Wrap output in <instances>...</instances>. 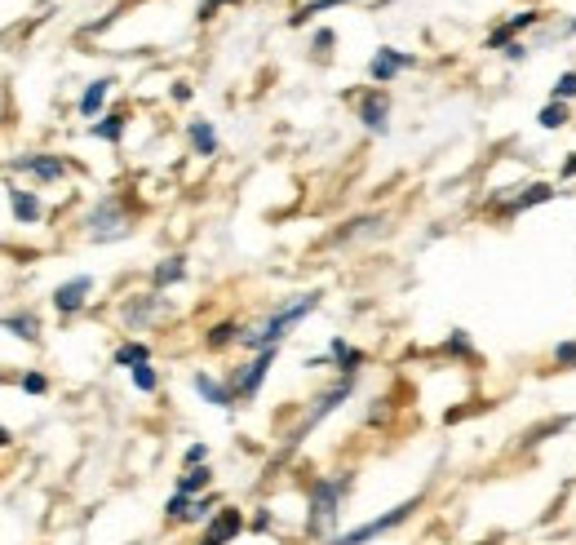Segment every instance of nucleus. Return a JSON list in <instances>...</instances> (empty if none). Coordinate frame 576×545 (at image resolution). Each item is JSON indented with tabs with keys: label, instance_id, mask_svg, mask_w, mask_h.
<instances>
[{
	"label": "nucleus",
	"instance_id": "9b49d317",
	"mask_svg": "<svg viewBox=\"0 0 576 545\" xmlns=\"http://www.w3.org/2000/svg\"><path fill=\"white\" fill-rule=\"evenodd\" d=\"M89 289H94V280H89V275H76V280L58 284V293H54V306H58V311H63V315H76L80 306H85Z\"/></svg>",
	"mask_w": 576,
	"mask_h": 545
},
{
	"label": "nucleus",
	"instance_id": "6ab92c4d",
	"mask_svg": "<svg viewBox=\"0 0 576 545\" xmlns=\"http://www.w3.org/2000/svg\"><path fill=\"white\" fill-rule=\"evenodd\" d=\"M187 138H191V147L200 151V156H218V133H213L209 120H191Z\"/></svg>",
	"mask_w": 576,
	"mask_h": 545
},
{
	"label": "nucleus",
	"instance_id": "72a5a7b5",
	"mask_svg": "<svg viewBox=\"0 0 576 545\" xmlns=\"http://www.w3.org/2000/svg\"><path fill=\"white\" fill-rule=\"evenodd\" d=\"M448 355H470V337L466 333H452L448 337Z\"/></svg>",
	"mask_w": 576,
	"mask_h": 545
},
{
	"label": "nucleus",
	"instance_id": "f704fd0d",
	"mask_svg": "<svg viewBox=\"0 0 576 545\" xmlns=\"http://www.w3.org/2000/svg\"><path fill=\"white\" fill-rule=\"evenodd\" d=\"M501 54H506V58H514V63H523V58H528V45H523V40H510V45L501 49Z\"/></svg>",
	"mask_w": 576,
	"mask_h": 545
},
{
	"label": "nucleus",
	"instance_id": "20e7f679",
	"mask_svg": "<svg viewBox=\"0 0 576 545\" xmlns=\"http://www.w3.org/2000/svg\"><path fill=\"white\" fill-rule=\"evenodd\" d=\"M421 506V501L413 497V501H404V506H395V510H386L382 519H368V523H359L355 532H346V537H337L333 545H364V541H373V537H382V532H390V528H399V523L408 519Z\"/></svg>",
	"mask_w": 576,
	"mask_h": 545
},
{
	"label": "nucleus",
	"instance_id": "a878e982",
	"mask_svg": "<svg viewBox=\"0 0 576 545\" xmlns=\"http://www.w3.org/2000/svg\"><path fill=\"white\" fill-rule=\"evenodd\" d=\"M537 125H541V129H563V125H568V102H554V98H550V107H541Z\"/></svg>",
	"mask_w": 576,
	"mask_h": 545
},
{
	"label": "nucleus",
	"instance_id": "473e14b6",
	"mask_svg": "<svg viewBox=\"0 0 576 545\" xmlns=\"http://www.w3.org/2000/svg\"><path fill=\"white\" fill-rule=\"evenodd\" d=\"M23 390H27V395H45L49 382H45L40 373H27V377H23Z\"/></svg>",
	"mask_w": 576,
	"mask_h": 545
},
{
	"label": "nucleus",
	"instance_id": "412c9836",
	"mask_svg": "<svg viewBox=\"0 0 576 545\" xmlns=\"http://www.w3.org/2000/svg\"><path fill=\"white\" fill-rule=\"evenodd\" d=\"M209 466H191L187 475H178V492L182 497H204V492H209Z\"/></svg>",
	"mask_w": 576,
	"mask_h": 545
},
{
	"label": "nucleus",
	"instance_id": "f257e3e1",
	"mask_svg": "<svg viewBox=\"0 0 576 545\" xmlns=\"http://www.w3.org/2000/svg\"><path fill=\"white\" fill-rule=\"evenodd\" d=\"M351 488V479H311V514H306V537H328V528L337 523L342 497Z\"/></svg>",
	"mask_w": 576,
	"mask_h": 545
},
{
	"label": "nucleus",
	"instance_id": "c85d7f7f",
	"mask_svg": "<svg viewBox=\"0 0 576 545\" xmlns=\"http://www.w3.org/2000/svg\"><path fill=\"white\" fill-rule=\"evenodd\" d=\"M129 373H133V386L147 390V395L160 386V377H156V368H151V364H138V368H129Z\"/></svg>",
	"mask_w": 576,
	"mask_h": 545
},
{
	"label": "nucleus",
	"instance_id": "f3484780",
	"mask_svg": "<svg viewBox=\"0 0 576 545\" xmlns=\"http://www.w3.org/2000/svg\"><path fill=\"white\" fill-rule=\"evenodd\" d=\"M9 209H14L18 222H40V218H45V209H40L36 195L32 191H18V187H9Z\"/></svg>",
	"mask_w": 576,
	"mask_h": 545
},
{
	"label": "nucleus",
	"instance_id": "2eb2a0df",
	"mask_svg": "<svg viewBox=\"0 0 576 545\" xmlns=\"http://www.w3.org/2000/svg\"><path fill=\"white\" fill-rule=\"evenodd\" d=\"M532 23H541V14H532V9H528V14H514L510 23H501L497 32L488 36V49H506V45H510V36H519L523 27H532Z\"/></svg>",
	"mask_w": 576,
	"mask_h": 545
},
{
	"label": "nucleus",
	"instance_id": "aec40b11",
	"mask_svg": "<svg viewBox=\"0 0 576 545\" xmlns=\"http://www.w3.org/2000/svg\"><path fill=\"white\" fill-rule=\"evenodd\" d=\"M111 94V80H94V85L80 94V116L85 120H98V111H102V102H107Z\"/></svg>",
	"mask_w": 576,
	"mask_h": 545
},
{
	"label": "nucleus",
	"instance_id": "1a4fd4ad",
	"mask_svg": "<svg viewBox=\"0 0 576 545\" xmlns=\"http://www.w3.org/2000/svg\"><path fill=\"white\" fill-rule=\"evenodd\" d=\"M351 386H355V377H342V382H333V386H328V390H324V395H320V399H315L311 417H306V421H302V435H306V430H311V426H315V421H320V417H328V413H333V408H337V404H342V399H346V395H351Z\"/></svg>",
	"mask_w": 576,
	"mask_h": 545
},
{
	"label": "nucleus",
	"instance_id": "393cba45",
	"mask_svg": "<svg viewBox=\"0 0 576 545\" xmlns=\"http://www.w3.org/2000/svg\"><path fill=\"white\" fill-rule=\"evenodd\" d=\"M116 364H120V368L151 364V351H147V346H142V342H125V346H120V351H116Z\"/></svg>",
	"mask_w": 576,
	"mask_h": 545
},
{
	"label": "nucleus",
	"instance_id": "423d86ee",
	"mask_svg": "<svg viewBox=\"0 0 576 545\" xmlns=\"http://www.w3.org/2000/svg\"><path fill=\"white\" fill-rule=\"evenodd\" d=\"M209 510H218V497H213V492H204V497H182V492H173V501L164 506V519L169 523H200V519H209Z\"/></svg>",
	"mask_w": 576,
	"mask_h": 545
},
{
	"label": "nucleus",
	"instance_id": "a211bd4d",
	"mask_svg": "<svg viewBox=\"0 0 576 545\" xmlns=\"http://www.w3.org/2000/svg\"><path fill=\"white\" fill-rule=\"evenodd\" d=\"M195 390H200L204 399H209V404H218V408H231V386H222L218 377H209V373H195Z\"/></svg>",
	"mask_w": 576,
	"mask_h": 545
},
{
	"label": "nucleus",
	"instance_id": "ddd939ff",
	"mask_svg": "<svg viewBox=\"0 0 576 545\" xmlns=\"http://www.w3.org/2000/svg\"><path fill=\"white\" fill-rule=\"evenodd\" d=\"M160 311H164V297H156V293L129 297V302H125V324H129V328H142V324L156 320Z\"/></svg>",
	"mask_w": 576,
	"mask_h": 545
},
{
	"label": "nucleus",
	"instance_id": "4be33fe9",
	"mask_svg": "<svg viewBox=\"0 0 576 545\" xmlns=\"http://www.w3.org/2000/svg\"><path fill=\"white\" fill-rule=\"evenodd\" d=\"M328 359H337V368H346V377H355V368L364 364V355H359L355 346H346L342 337H333V346H328Z\"/></svg>",
	"mask_w": 576,
	"mask_h": 545
},
{
	"label": "nucleus",
	"instance_id": "f8f14e48",
	"mask_svg": "<svg viewBox=\"0 0 576 545\" xmlns=\"http://www.w3.org/2000/svg\"><path fill=\"white\" fill-rule=\"evenodd\" d=\"M9 169H23V173H32V178H40V182H58L67 173V164L58 156H18Z\"/></svg>",
	"mask_w": 576,
	"mask_h": 545
},
{
	"label": "nucleus",
	"instance_id": "e433bc0d",
	"mask_svg": "<svg viewBox=\"0 0 576 545\" xmlns=\"http://www.w3.org/2000/svg\"><path fill=\"white\" fill-rule=\"evenodd\" d=\"M333 45V32H315V49H328Z\"/></svg>",
	"mask_w": 576,
	"mask_h": 545
},
{
	"label": "nucleus",
	"instance_id": "6e6552de",
	"mask_svg": "<svg viewBox=\"0 0 576 545\" xmlns=\"http://www.w3.org/2000/svg\"><path fill=\"white\" fill-rule=\"evenodd\" d=\"M244 532V514L240 510H218L200 532V545H231Z\"/></svg>",
	"mask_w": 576,
	"mask_h": 545
},
{
	"label": "nucleus",
	"instance_id": "7ed1b4c3",
	"mask_svg": "<svg viewBox=\"0 0 576 545\" xmlns=\"http://www.w3.org/2000/svg\"><path fill=\"white\" fill-rule=\"evenodd\" d=\"M133 231V218L120 200H102L94 213H89V240L94 244H111V240H125Z\"/></svg>",
	"mask_w": 576,
	"mask_h": 545
},
{
	"label": "nucleus",
	"instance_id": "bb28decb",
	"mask_svg": "<svg viewBox=\"0 0 576 545\" xmlns=\"http://www.w3.org/2000/svg\"><path fill=\"white\" fill-rule=\"evenodd\" d=\"M235 337H244V333H240V328H235L231 320H222V324H213L209 346H213V351H222V346H226V342H235Z\"/></svg>",
	"mask_w": 576,
	"mask_h": 545
},
{
	"label": "nucleus",
	"instance_id": "39448f33",
	"mask_svg": "<svg viewBox=\"0 0 576 545\" xmlns=\"http://www.w3.org/2000/svg\"><path fill=\"white\" fill-rule=\"evenodd\" d=\"M271 364H275V346H271V351H257L253 364L235 368V373H231V382H226V386H231V395L253 399V395H257V386H262V377L271 373Z\"/></svg>",
	"mask_w": 576,
	"mask_h": 545
},
{
	"label": "nucleus",
	"instance_id": "4c0bfd02",
	"mask_svg": "<svg viewBox=\"0 0 576 545\" xmlns=\"http://www.w3.org/2000/svg\"><path fill=\"white\" fill-rule=\"evenodd\" d=\"M563 178H576V151H572L568 160H563Z\"/></svg>",
	"mask_w": 576,
	"mask_h": 545
},
{
	"label": "nucleus",
	"instance_id": "c756f323",
	"mask_svg": "<svg viewBox=\"0 0 576 545\" xmlns=\"http://www.w3.org/2000/svg\"><path fill=\"white\" fill-rule=\"evenodd\" d=\"M576 98V71H563L559 85H554V102H572Z\"/></svg>",
	"mask_w": 576,
	"mask_h": 545
},
{
	"label": "nucleus",
	"instance_id": "9d476101",
	"mask_svg": "<svg viewBox=\"0 0 576 545\" xmlns=\"http://www.w3.org/2000/svg\"><path fill=\"white\" fill-rule=\"evenodd\" d=\"M545 200H554V187H550V182H532L523 195H510V200H497V204H501L506 218H514V213H528V209H537V204H545Z\"/></svg>",
	"mask_w": 576,
	"mask_h": 545
},
{
	"label": "nucleus",
	"instance_id": "c9c22d12",
	"mask_svg": "<svg viewBox=\"0 0 576 545\" xmlns=\"http://www.w3.org/2000/svg\"><path fill=\"white\" fill-rule=\"evenodd\" d=\"M222 5H240V0H204V5H200V18H213V9H222Z\"/></svg>",
	"mask_w": 576,
	"mask_h": 545
},
{
	"label": "nucleus",
	"instance_id": "f03ea898",
	"mask_svg": "<svg viewBox=\"0 0 576 545\" xmlns=\"http://www.w3.org/2000/svg\"><path fill=\"white\" fill-rule=\"evenodd\" d=\"M315 306H320V293H302V297H293V302L280 306V311H275L271 320L257 328V333H244L240 342H244V346H253V351H271V346H280V337L288 333V328L302 320V315H311Z\"/></svg>",
	"mask_w": 576,
	"mask_h": 545
},
{
	"label": "nucleus",
	"instance_id": "0eeeda50",
	"mask_svg": "<svg viewBox=\"0 0 576 545\" xmlns=\"http://www.w3.org/2000/svg\"><path fill=\"white\" fill-rule=\"evenodd\" d=\"M408 67H413V54H404V49H377V54L368 58V80H373V85H390V80Z\"/></svg>",
	"mask_w": 576,
	"mask_h": 545
},
{
	"label": "nucleus",
	"instance_id": "2f4dec72",
	"mask_svg": "<svg viewBox=\"0 0 576 545\" xmlns=\"http://www.w3.org/2000/svg\"><path fill=\"white\" fill-rule=\"evenodd\" d=\"M182 461H187V470H191V466H204V461H209V448H204V444H191L187 452H182Z\"/></svg>",
	"mask_w": 576,
	"mask_h": 545
},
{
	"label": "nucleus",
	"instance_id": "4468645a",
	"mask_svg": "<svg viewBox=\"0 0 576 545\" xmlns=\"http://www.w3.org/2000/svg\"><path fill=\"white\" fill-rule=\"evenodd\" d=\"M386 111H390V102L386 94H364V102H359V120H364V129H373V133H386Z\"/></svg>",
	"mask_w": 576,
	"mask_h": 545
},
{
	"label": "nucleus",
	"instance_id": "5701e85b",
	"mask_svg": "<svg viewBox=\"0 0 576 545\" xmlns=\"http://www.w3.org/2000/svg\"><path fill=\"white\" fill-rule=\"evenodd\" d=\"M5 333L23 337V342H36V337H40V320H36L32 311H27V315H5Z\"/></svg>",
	"mask_w": 576,
	"mask_h": 545
},
{
	"label": "nucleus",
	"instance_id": "b1692460",
	"mask_svg": "<svg viewBox=\"0 0 576 545\" xmlns=\"http://www.w3.org/2000/svg\"><path fill=\"white\" fill-rule=\"evenodd\" d=\"M125 111H111V116H102L98 125H94V138H102V142H120V133H125Z\"/></svg>",
	"mask_w": 576,
	"mask_h": 545
},
{
	"label": "nucleus",
	"instance_id": "cd10ccee",
	"mask_svg": "<svg viewBox=\"0 0 576 545\" xmlns=\"http://www.w3.org/2000/svg\"><path fill=\"white\" fill-rule=\"evenodd\" d=\"M377 226H382V218H355L351 226H346V231H337V235H333V244L351 240V235H364V231H377Z\"/></svg>",
	"mask_w": 576,
	"mask_h": 545
},
{
	"label": "nucleus",
	"instance_id": "dca6fc26",
	"mask_svg": "<svg viewBox=\"0 0 576 545\" xmlns=\"http://www.w3.org/2000/svg\"><path fill=\"white\" fill-rule=\"evenodd\" d=\"M187 280V257H164V262L151 271V284L156 289H173V284Z\"/></svg>",
	"mask_w": 576,
	"mask_h": 545
},
{
	"label": "nucleus",
	"instance_id": "7c9ffc66",
	"mask_svg": "<svg viewBox=\"0 0 576 545\" xmlns=\"http://www.w3.org/2000/svg\"><path fill=\"white\" fill-rule=\"evenodd\" d=\"M554 364L576 368V342H559V346H554Z\"/></svg>",
	"mask_w": 576,
	"mask_h": 545
}]
</instances>
